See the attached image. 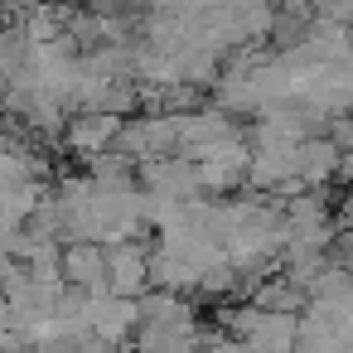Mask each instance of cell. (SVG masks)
Returning <instances> with one entry per match:
<instances>
[{
  "mask_svg": "<svg viewBox=\"0 0 353 353\" xmlns=\"http://www.w3.org/2000/svg\"><path fill=\"white\" fill-rule=\"evenodd\" d=\"M242 343L252 353H290V343H295V314L290 310H256V319L247 324Z\"/></svg>",
  "mask_w": 353,
  "mask_h": 353,
  "instance_id": "obj_5",
  "label": "cell"
},
{
  "mask_svg": "<svg viewBox=\"0 0 353 353\" xmlns=\"http://www.w3.org/2000/svg\"><path fill=\"white\" fill-rule=\"evenodd\" d=\"M102 252H107V290L112 295L150 290V247H141V237H121Z\"/></svg>",
  "mask_w": 353,
  "mask_h": 353,
  "instance_id": "obj_2",
  "label": "cell"
},
{
  "mask_svg": "<svg viewBox=\"0 0 353 353\" xmlns=\"http://www.w3.org/2000/svg\"><path fill=\"white\" fill-rule=\"evenodd\" d=\"M59 271H63V285L107 290V252H102V242H63L59 247Z\"/></svg>",
  "mask_w": 353,
  "mask_h": 353,
  "instance_id": "obj_4",
  "label": "cell"
},
{
  "mask_svg": "<svg viewBox=\"0 0 353 353\" xmlns=\"http://www.w3.org/2000/svg\"><path fill=\"white\" fill-rule=\"evenodd\" d=\"M136 184L150 194H170V199H194L199 189V170L189 155H145L136 160Z\"/></svg>",
  "mask_w": 353,
  "mask_h": 353,
  "instance_id": "obj_1",
  "label": "cell"
},
{
  "mask_svg": "<svg viewBox=\"0 0 353 353\" xmlns=\"http://www.w3.org/2000/svg\"><path fill=\"white\" fill-rule=\"evenodd\" d=\"M117 126H121V117H112V112H68V121H63V145L73 150V155H97V150H112V141H117Z\"/></svg>",
  "mask_w": 353,
  "mask_h": 353,
  "instance_id": "obj_3",
  "label": "cell"
}]
</instances>
